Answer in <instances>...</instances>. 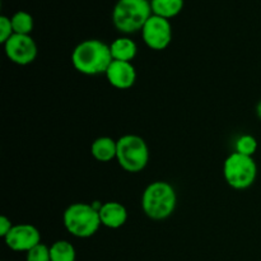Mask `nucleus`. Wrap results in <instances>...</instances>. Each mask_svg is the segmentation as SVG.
Here are the masks:
<instances>
[{
	"label": "nucleus",
	"mask_w": 261,
	"mask_h": 261,
	"mask_svg": "<svg viewBox=\"0 0 261 261\" xmlns=\"http://www.w3.org/2000/svg\"><path fill=\"white\" fill-rule=\"evenodd\" d=\"M50 256L51 261H75V247L66 240H59L50 246Z\"/></svg>",
	"instance_id": "obj_15"
},
{
	"label": "nucleus",
	"mask_w": 261,
	"mask_h": 261,
	"mask_svg": "<svg viewBox=\"0 0 261 261\" xmlns=\"http://www.w3.org/2000/svg\"><path fill=\"white\" fill-rule=\"evenodd\" d=\"M63 223L66 231L76 239H89L102 226L98 211L88 203L70 204L63 214Z\"/></svg>",
	"instance_id": "obj_4"
},
{
	"label": "nucleus",
	"mask_w": 261,
	"mask_h": 261,
	"mask_svg": "<svg viewBox=\"0 0 261 261\" xmlns=\"http://www.w3.org/2000/svg\"><path fill=\"white\" fill-rule=\"evenodd\" d=\"M4 242L12 251L28 252L36 245L41 244V233L33 224H14L9 233L4 237Z\"/></svg>",
	"instance_id": "obj_9"
},
{
	"label": "nucleus",
	"mask_w": 261,
	"mask_h": 261,
	"mask_svg": "<svg viewBox=\"0 0 261 261\" xmlns=\"http://www.w3.org/2000/svg\"><path fill=\"white\" fill-rule=\"evenodd\" d=\"M142 37L150 50H166L172 41V25L166 18L152 14L143 27Z\"/></svg>",
	"instance_id": "obj_7"
},
{
	"label": "nucleus",
	"mask_w": 261,
	"mask_h": 261,
	"mask_svg": "<svg viewBox=\"0 0 261 261\" xmlns=\"http://www.w3.org/2000/svg\"><path fill=\"white\" fill-rule=\"evenodd\" d=\"M150 0H117L112 9V23L122 35L142 32L152 17Z\"/></svg>",
	"instance_id": "obj_3"
},
{
	"label": "nucleus",
	"mask_w": 261,
	"mask_h": 261,
	"mask_svg": "<svg viewBox=\"0 0 261 261\" xmlns=\"http://www.w3.org/2000/svg\"><path fill=\"white\" fill-rule=\"evenodd\" d=\"M106 79L114 88L129 89L137 82V70L133 63L114 60L106 71Z\"/></svg>",
	"instance_id": "obj_10"
},
{
	"label": "nucleus",
	"mask_w": 261,
	"mask_h": 261,
	"mask_svg": "<svg viewBox=\"0 0 261 261\" xmlns=\"http://www.w3.org/2000/svg\"><path fill=\"white\" fill-rule=\"evenodd\" d=\"M185 0H150L152 13L170 20L182 12Z\"/></svg>",
	"instance_id": "obj_14"
},
{
	"label": "nucleus",
	"mask_w": 261,
	"mask_h": 261,
	"mask_svg": "<svg viewBox=\"0 0 261 261\" xmlns=\"http://www.w3.org/2000/svg\"><path fill=\"white\" fill-rule=\"evenodd\" d=\"M114 61L110 45L97 38H88L74 47L71 53V64L78 73L83 75H101Z\"/></svg>",
	"instance_id": "obj_1"
},
{
	"label": "nucleus",
	"mask_w": 261,
	"mask_h": 261,
	"mask_svg": "<svg viewBox=\"0 0 261 261\" xmlns=\"http://www.w3.org/2000/svg\"><path fill=\"white\" fill-rule=\"evenodd\" d=\"M255 112H256V116H257V119H259L260 121H261V99H260L259 102H257L256 107H255Z\"/></svg>",
	"instance_id": "obj_21"
},
{
	"label": "nucleus",
	"mask_w": 261,
	"mask_h": 261,
	"mask_svg": "<svg viewBox=\"0 0 261 261\" xmlns=\"http://www.w3.org/2000/svg\"><path fill=\"white\" fill-rule=\"evenodd\" d=\"M112 59L116 61H127L132 63L138 54V46L134 40L127 36L117 37L110 43Z\"/></svg>",
	"instance_id": "obj_12"
},
{
	"label": "nucleus",
	"mask_w": 261,
	"mask_h": 261,
	"mask_svg": "<svg viewBox=\"0 0 261 261\" xmlns=\"http://www.w3.org/2000/svg\"><path fill=\"white\" fill-rule=\"evenodd\" d=\"M13 35H14V31H13L10 17L2 15V17H0V42L4 45Z\"/></svg>",
	"instance_id": "obj_19"
},
{
	"label": "nucleus",
	"mask_w": 261,
	"mask_h": 261,
	"mask_svg": "<svg viewBox=\"0 0 261 261\" xmlns=\"http://www.w3.org/2000/svg\"><path fill=\"white\" fill-rule=\"evenodd\" d=\"M257 147V140L256 138L252 137L250 134H244L236 140V152L240 153L242 155H247V157H254V154L256 153Z\"/></svg>",
	"instance_id": "obj_17"
},
{
	"label": "nucleus",
	"mask_w": 261,
	"mask_h": 261,
	"mask_svg": "<svg viewBox=\"0 0 261 261\" xmlns=\"http://www.w3.org/2000/svg\"><path fill=\"white\" fill-rule=\"evenodd\" d=\"M7 58L17 65L25 66L36 60L38 54L37 43L31 35H13L4 43Z\"/></svg>",
	"instance_id": "obj_8"
},
{
	"label": "nucleus",
	"mask_w": 261,
	"mask_h": 261,
	"mask_svg": "<svg viewBox=\"0 0 261 261\" xmlns=\"http://www.w3.org/2000/svg\"><path fill=\"white\" fill-rule=\"evenodd\" d=\"M15 35H31L35 27L33 17L25 10H18L10 17Z\"/></svg>",
	"instance_id": "obj_16"
},
{
	"label": "nucleus",
	"mask_w": 261,
	"mask_h": 261,
	"mask_svg": "<svg viewBox=\"0 0 261 261\" xmlns=\"http://www.w3.org/2000/svg\"><path fill=\"white\" fill-rule=\"evenodd\" d=\"M116 161L126 172H142L149 162V148L147 142L139 135H122L117 139Z\"/></svg>",
	"instance_id": "obj_5"
},
{
	"label": "nucleus",
	"mask_w": 261,
	"mask_h": 261,
	"mask_svg": "<svg viewBox=\"0 0 261 261\" xmlns=\"http://www.w3.org/2000/svg\"><path fill=\"white\" fill-rule=\"evenodd\" d=\"M25 261H51L50 246L45 244L36 245L33 249L25 252Z\"/></svg>",
	"instance_id": "obj_18"
},
{
	"label": "nucleus",
	"mask_w": 261,
	"mask_h": 261,
	"mask_svg": "<svg viewBox=\"0 0 261 261\" xmlns=\"http://www.w3.org/2000/svg\"><path fill=\"white\" fill-rule=\"evenodd\" d=\"M101 224L106 228H121L127 221V211L119 201H106L98 211Z\"/></svg>",
	"instance_id": "obj_11"
},
{
	"label": "nucleus",
	"mask_w": 261,
	"mask_h": 261,
	"mask_svg": "<svg viewBox=\"0 0 261 261\" xmlns=\"http://www.w3.org/2000/svg\"><path fill=\"white\" fill-rule=\"evenodd\" d=\"M91 154L96 161L102 163L111 162L116 160L117 140L110 137H99L92 143Z\"/></svg>",
	"instance_id": "obj_13"
},
{
	"label": "nucleus",
	"mask_w": 261,
	"mask_h": 261,
	"mask_svg": "<svg viewBox=\"0 0 261 261\" xmlns=\"http://www.w3.org/2000/svg\"><path fill=\"white\" fill-rule=\"evenodd\" d=\"M13 226H14V224L12 223V221H10L8 217L5 216L0 217V236L4 239V237L9 233L10 229L13 228Z\"/></svg>",
	"instance_id": "obj_20"
},
{
	"label": "nucleus",
	"mask_w": 261,
	"mask_h": 261,
	"mask_svg": "<svg viewBox=\"0 0 261 261\" xmlns=\"http://www.w3.org/2000/svg\"><path fill=\"white\" fill-rule=\"evenodd\" d=\"M177 194L167 181H154L144 189L142 195V209L152 221H165L176 211Z\"/></svg>",
	"instance_id": "obj_2"
},
{
	"label": "nucleus",
	"mask_w": 261,
	"mask_h": 261,
	"mask_svg": "<svg viewBox=\"0 0 261 261\" xmlns=\"http://www.w3.org/2000/svg\"><path fill=\"white\" fill-rule=\"evenodd\" d=\"M223 176L226 182L234 190L251 188L257 177V166L254 157L233 152L224 161Z\"/></svg>",
	"instance_id": "obj_6"
}]
</instances>
